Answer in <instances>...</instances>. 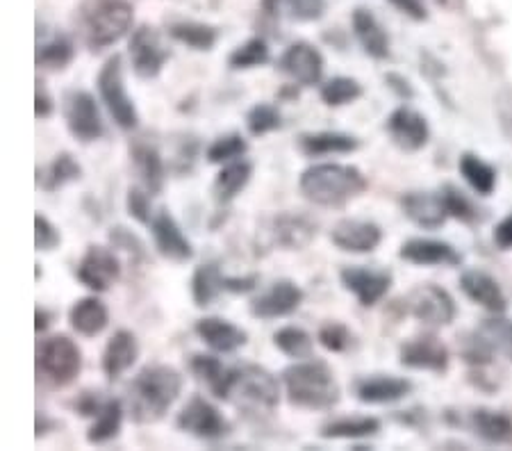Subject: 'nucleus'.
<instances>
[{
	"mask_svg": "<svg viewBox=\"0 0 512 451\" xmlns=\"http://www.w3.org/2000/svg\"><path fill=\"white\" fill-rule=\"evenodd\" d=\"M180 392H183V376L178 369L153 363L132 376L123 404L135 424H155L169 413Z\"/></svg>",
	"mask_w": 512,
	"mask_h": 451,
	"instance_id": "obj_1",
	"label": "nucleus"
},
{
	"mask_svg": "<svg viewBox=\"0 0 512 451\" xmlns=\"http://www.w3.org/2000/svg\"><path fill=\"white\" fill-rule=\"evenodd\" d=\"M135 10L128 0H82L73 14V28L89 53H103L128 35Z\"/></svg>",
	"mask_w": 512,
	"mask_h": 451,
	"instance_id": "obj_2",
	"label": "nucleus"
},
{
	"mask_svg": "<svg viewBox=\"0 0 512 451\" xmlns=\"http://www.w3.org/2000/svg\"><path fill=\"white\" fill-rule=\"evenodd\" d=\"M369 180L353 164L321 162L312 164L299 178V192L305 201L319 208H344L346 203L367 192Z\"/></svg>",
	"mask_w": 512,
	"mask_h": 451,
	"instance_id": "obj_3",
	"label": "nucleus"
},
{
	"mask_svg": "<svg viewBox=\"0 0 512 451\" xmlns=\"http://www.w3.org/2000/svg\"><path fill=\"white\" fill-rule=\"evenodd\" d=\"M283 385L289 404L303 410H330L342 399L340 383L324 360H296L285 367Z\"/></svg>",
	"mask_w": 512,
	"mask_h": 451,
	"instance_id": "obj_4",
	"label": "nucleus"
},
{
	"mask_svg": "<svg viewBox=\"0 0 512 451\" xmlns=\"http://www.w3.org/2000/svg\"><path fill=\"white\" fill-rule=\"evenodd\" d=\"M246 415H271L280 404V383L267 367L237 365L230 372L226 399Z\"/></svg>",
	"mask_w": 512,
	"mask_h": 451,
	"instance_id": "obj_5",
	"label": "nucleus"
},
{
	"mask_svg": "<svg viewBox=\"0 0 512 451\" xmlns=\"http://www.w3.org/2000/svg\"><path fill=\"white\" fill-rule=\"evenodd\" d=\"M96 89L101 96V103L110 112V117L121 130H135L139 126V112L132 96L126 89V78H123V57L114 53L107 57L105 64L96 76Z\"/></svg>",
	"mask_w": 512,
	"mask_h": 451,
	"instance_id": "obj_6",
	"label": "nucleus"
},
{
	"mask_svg": "<svg viewBox=\"0 0 512 451\" xmlns=\"http://www.w3.org/2000/svg\"><path fill=\"white\" fill-rule=\"evenodd\" d=\"M37 369L55 388H66L78 379L82 369V351L69 335H51L37 347Z\"/></svg>",
	"mask_w": 512,
	"mask_h": 451,
	"instance_id": "obj_7",
	"label": "nucleus"
},
{
	"mask_svg": "<svg viewBox=\"0 0 512 451\" xmlns=\"http://www.w3.org/2000/svg\"><path fill=\"white\" fill-rule=\"evenodd\" d=\"M128 55L132 71L142 80H155L171 60V48L162 32L153 26H139L132 30L128 41Z\"/></svg>",
	"mask_w": 512,
	"mask_h": 451,
	"instance_id": "obj_8",
	"label": "nucleus"
},
{
	"mask_svg": "<svg viewBox=\"0 0 512 451\" xmlns=\"http://www.w3.org/2000/svg\"><path fill=\"white\" fill-rule=\"evenodd\" d=\"M62 114L66 130L80 144H94L105 135V121L98 110L96 98L85 89H71L64 94Z\"/></svg>",
	"mask_w": 512,
	"mask_h": 451,
	"instance_id": "obj_9",
	"label": "nucleus"
},
{
	"mask_svg": "<svg viewBox=\"0 0 512 451\" xmlns=\"http://www.w3.org/2000/svg\"><path fill=\"white\" fill-rule=\"evenodd\" d=\"M176 426L183 433L205 442H219L233 431L224 413L201 395H194L187 401L176 417Z\"/></svg>",
	"mask_w": 512,
	"mask_h": 451,
	"instance_id": "obj_10",
	"label": "nucleus"
},
{
	"mask_svg": "<svg viewBox=\"0 0 512 451\" xmlns=\"http://www.w3.org/2000/svg\"><path fill=\"white\" fill-rule=\"evenodd\" d=\"M408 313L424 326L442 328L456 319V301L444 287L426 283L410 292Z\"/></svg>",
	"mask_w": 512,
	"mask_h": 451,
	"instance_id": "obj_11",
	"label": "nucleus"
},
{
	"mask_svg": "<svg viewBox=\"0 0 512 451\" xmlns=\"http://www.w3.org/2000/svg\"><path fill=\"white\" fill-rule=\"evenodd\" d=\"M76 278L87 290L107 292L121 278V260L114 249L92 244L78 262Z\"/></svg>",
	"mask_w": 512,
	"mask_h": 451,
	"instance_id": "obj_12",
	"label": "nucleus"
},
{
	"mask_svg": "<svg viewBox=\"0 0 512 451\" xmlns=\"http://www.w3.org/2000/svg\"><path fill=\"white\" fill-rule=\"evenodd\" d=\"M303 299L305 292L299 283L289 281V278H280V281H274L267 290L260 292L258 297L251 299L249 310L255 319L271 322V319H283L296 313Z\"/></svg>",
	"mask_w": 512,
	"mask_h": 451,
	"instance_id": "obj_13",
	"label": "nucleus"
},
{
	"mask_svg": "<svg viewBox=\"0 0 512 451\" xmlns=\"http://www.w3.org/2000/svg\"><path fill=\"white\" fill-rule=\"evenodd\" d=\"M278 69L299 87H315L324 78L326 60L319 48L312 46L310 41H294L280 55Z\"/></svg>",
	"mask_w": 512,
	"mask_h": 451,
	"instance_id": "obj_14",
	"label": "nucleus"
},
{
	"mask_svg": "<svg viewBox=\"0 0 512 451\" xmlns=\"http://www.w3.org/2000/svg\"><path fill=\"white\" fill-rule=\"evenodd\" d=\"M340 283L346 292L358 299L362 308H371L387 297L392 287V274L385 269L349 265L340 272Z\"/></svg>",
	"mask_w": 512,
	"mask_h": 451,
	"instance_id": "obj_15",
	"label": "nucleus"
},
{
	"mask_svg": "<svg viewBox=\"0 0 512 451\" xmlns=\"http://www.w3.org/2000/svg\"><path fill=\"white\" fill-rule=\"evenodd\" d=\"M148 228H151L155 251H158L162 258L178 262V265H183V262H189L194 258V244L189 242V237L183 233V228H180L176 217H173L167 208L155 212Z\"/></svg>",
	"mask_w": 512,
	"mask_h": 451,
	"instance_id": "obj_16",
	"label": "nucleus"
},
{
	"mask_svg": "<svg viewBox=\"0 0 512 451\" xmlns=\"http://www.w3.org/2000/svg\"><path fill=\"white\" fill-rule=\"evenodd\" d=\"M269 244L283 251H303L317 237V224L301 212H280L269 219Z\"/></svg>",
	"mask_w": 512,
	"mask_h": 451,
	"instance_id": "obj_17",
	"label": "nucleus"
},
{
	"mask_svg": "<svg viewBox=\"0 0 512 451\" xmlns=\"http://www.w3.org/2000/svg\"><path fill=\"white\" fill-rule=\"evenodd\" d=\"M385 130L394 146H399L406 153L421 151L431 139V126H428L424 114L408 108V105H401L387 117Z\"/></svg>",
	"mask_w": 512,
	"mask_h": 451,
	"instance_id": "obj_18",
	"label": "nucleus"
},
{
	"mask_svg": "<svg viewBox=\"0 0 512 451\" xmlns=\"http://www.w3.org/2000/svg\"><path fill=\"white\" fill-rule=\"evenodd\" d=\"M351 390L360 404L387 406L406 399L412 392V383L394 374H367L358 376L353 381Z\"/></svg>",
	"mask_w": 512,
	"mask_h": 451,
	"instance_id": "obj_19",
	"label": "nucleus"
},
{
	"mask_svg": "<svg viewBox=\"0 0 512 451\" xmlns=\"http://www.w3.org/2000/svg\"><path fill=\"white\" fill-rule=\"evenodd\" d=\"M330 242L344 253H371L383 242L381 226L369 219H342L330 231Z\"/></svg>",
	"mask_w": 512,
	"mask_h": 451,
	"instance_id": "obj_20",
	"label": "nucleus"
},
{
	"mask_svg": "<svg viewBox=\"0 0 512 451\" xmlns=\"http://www.w3.org/2000/svg\"><path fill=\"white\" fill-rule=\"evenodd\" d=\"M401 365L419 372H447L449 349L437 335H417L401 347Z\"/></svg>",
	"mask_w": 512,
	"mask_h": 451,
	"instance_id": "obj_21",
	"label": "nucleus"
},
{
	"mask_svg": "<svg viewBox=\"0 0 512 451\" xmlns=\"http://www.w3.org/2000/svg\"><path fill=\"white\" fill-rule=\"evenodd\" d=\"M399 256L417 267H458L462 262L456 246L431 237H412L403 242Z\"/></svg>",
	"mask_w": 512,
	"mask_h": 451,
	"instance_id": "obj_22",
	"label": "nucleus"
},
{
	"mask_svg": "<svg viewBox=\"0 0 512 451\" xmlns=\"http://www.w3.org/2000/svg\"><path fill=\"white\" fill-rule=\"evenodd\" d=\"M194 333L214 354H235L237 349L246 347V342H249V335H246L244 328L228 322L224 317L198 319L194 324Z\"/></svg>",
	"mask_w": 512,
	"mask_h": 451,
	"instance_id": "obj_23",
	"label": "nucleus"
},
{
	"mask_svg": "<svg viewBox=\"0 0 512 451\" xmlns=\"http://www.w3.org/2000/svg\"><path fill=\"white\" fill-rule=\"evenodd\" d=\"M401 210L412 224L426 231H437L451 217L442 192H410L401 199Z\"/></svg>",
	"mask_w": 512,
	"mask_h": 451,
	"instance_id": "obj_24",
	"label": "nucleus"
},
{
	"mask_svg": "<svg viewBox=\"0 0 512 451\" xmlns=\"http://www.w3.org/2000/svg\"><path fill=\"white\" fill-rule=\"evenodd\" d=\"M130 162L139 178V185L146 187L151 194H160L167 180V167H164L162 153L158 146L148 139H135L130 144Z\"/></svg>",
	"mask_w": 512,
	"mask_h": 451,
	"instance_id": "obj_25",
	"label": "nucleus"
},
{
	"mask_svg": "<svg viewBox=\"0 0 512 451\" xmlns=\"http://www.w3.org/2000/svg\"><path fill=\"white\" fill-rule=\"evenodd\" d=\"M137 358H139L137 335L128 331V328H119V331L107 340L103 349L101 369L107 376V381L121 379V376L137 363Z\"/></svg>",
	"mask_w": 512,
	"mask_h": 451,
	"instance_id": "obj_26",
	"label": "nucleus"
},
{
	"mask_svg": "<svg viewBox=\"0 0 512 451\" xmlns=\"http://www.w3.org/2000/svg\"><path fill=\"white\" fill-rule=\"evenodd\" d=\"M460 287L467 294V299H472L478 306L490 310V313H506L508 299L503 294L499 281L490 276L483 269H467L460 276Z\"/></svg>",
	"mask_w": 512,
	"mask_h": 451,
	"instance_id": "obj_27",
	"label": "nucleus"
},
{
	"mask_svg": "<svg viewBox=\"0 0 512 451\" xmlns=\"http://www.w3.org/2000/svg\"><path fill=\"white\" fill-rule=\"evenodd\" d=\"M76 57V44L69 35H64L60 30H41L37 32V53H35V64L41 71H64Z\"/></svg>",
	"mask_w": 512,
	"mask_h": 451,
	"instance_id": "obj_28",
	"label": "nucleus"
},
{
	"mask_svg": "<svg viewBox=\"0 0 512 451\" xmlns=\"http://www.w3.org/2000/svg\"><path fill=\"white\" fill-rule=\"evenodd\" d=\"M351 28L362 51L369 57H374V60H387L390 57V35H387V30L374 12L367 10V7H358L351 16Z\"/></svg>",
	"mask_w": 512,
	"mask_h": 451,
	"instance_id": "obj_29",
	"label": "nucleus"
},
{
	"mask_svg": "<svg viewBox=\"0 0 512 451\" xmlns=\"http://www.w3.org/2000/svg\"><path fill=\"white\" fill-rule=\"evenodd\" d=\"M305 158H326V155H349L360 149V139L340 130H317L303 133L296 139Z\"/></svg>",
	"mask_w": 512,
	"mask_h": 451,
	"instance_id": "obj_30",
	"label": "nucleus"
},
{
	"mask_svg": "<svg viewBox=\"0 0 512 451\" xmlns=\"http://www.w3.org/2000/svg\"><path fill=\"white\" fill-rule=\"evenodd\" d=\"M253 164L249 160H235L221 167V171L212 180V199L219 205L233 203L239 194L251 183Z\"/></svg>",
	"mask_w": 512,
	"mask_h": 451,
	"instance_id": "obj_31",
	"label": "nucleus"
},
{
	"mask_svg": "<svg viewBox=\"0 0 512 451\" xmlns=\"http://www.w3.org/2000/svg\"><path fill=\"white\" fill-rule=\"evenodd\" d=\"M69 324L82 338H96L110 324V313L98 297H82L69 310Z\"/></svg>",
	"mask_w": 512,
	"mask_h": 451,
	"instance_id": "obj_32",
	"label": "nucleus"
},
{
	"mask_svg": "<svg viewBox=\"0 0 512 451\" xmlns=\"http://www.w3.org/2000/svg\"><path fill=\"white\" fill-rule=\"evenodd\" d=\"M326 0H262V12L274 21L315 23L326 14Z\"/></svg>",
	"mask_w": 512,
	"mask_h": 451,
	"instance_id": "obj_33",
	"label": "nucleus"
},
{
	"mask_svg": "<svg viewBox=\"0 0 512 451\" xmlns=\"http://www.w3.org/2000/svg\"><path fill=\"white\" fill-rule=\"evenodd\" d=\"M381 431V420L371 415H344L321 424L319 438L324 440H362Z\"/></svg>",
	"mask_w": 512,
	"mask_h": 451,
	"instance_id": "obj_34",
	"label": "nucleus"
},
{
	"mask_svg": "<svg viewBox=\"0 0 512 451\" xmlns=\"http://www.w3.org/2000/svg\"><path fill=\"white\" fill-rule=\"evenodd\" d=\"M469 429L490 445H506L512 440V417L494 408H476L469 415Z\"/></svg>",
	"mask_w": 512,
	"mask_h": 451,
	"instance_id": "obj_35",
	"label": "nucleus"
},
{
	"mask_svg": "<svg viewBox=\"0 0 512 451\" xmlns=\"http://www.w3.org/2000/svg\"><path fill=\"white\" fill-rule=\"evenodd\" d=\"M224 281H226V274L221 272L217 262H205V265L196 267L192 274V283H189L194 306L198 308L212 306V303L226 292Z\"/></svg>",
	"mask_w": 512,
	"mask_h": 451,
	"instance_id": "obj_36",
	"label": "nucleus"
},
{
	"mask_svg": "<svg viewBox=\"0 0 512 451\" xmlns=\"http://www.w3.org/2000/svg\"><path fill=\"white\" fill-rule=\"evenodd\" d=\"M123 417H126V404L121 399H107L87 431L89 445H107V442L117 438L121 433Z\"/></svg>",
	"mask_w": 512,
	"mask_h": 451,
	"instance_id": "obj_37",
	"label": "nucleus"
},
{
	"mask_svg": "<svg viewBox=\"0 0 512 451\" xmlns=\"http://www.w3.org/2000/svg\"><path fill=\"white\" fill-rule=\"evenodd\" d=\"M169 37L176 39L178 44L192 48L196 53H208L217 46L219 30L210 26V23L180 19V21H173L169 26Z\"/></svg>",
	"mask_w": 512,
	"mask_h": 451,
	"instance_id": "obj_38",
	"label": "nucleus"
},
{
	"mask_svg": "<svg viewBox=\"0 0 512 451\" xmlns=\"http://www.w3.org/2000/svg\"><path fill=\"white\" fill-rule=\"evenodd\" d=\"M189 369L196 376L198 381L208 385V390L214 397L224 401L226 399V390H228V381H230V372L233 367H228L221 363V358L210 356V354H196L189 360Z\"/></svg>",
	"mask_w": 512,
	"mask_h": 451,
	"instance_id": "obj_39",
	"label": "nucleus"
},
{
	"mask_svg": "<svg viewBox=\"0 0 512 451\" xmlns=\"http://www.w3.org/2000/svg\"><path fill=\"white\" fill-rule=\"evenodd\" d=\"M474 333L492 351L494 358L501 356L512 363V319L497 313L494 317L483 319Z\"/></svg>",
	"mask_w": 512,
	"mask_h": 451,
	"instance_id": "obj_40",
	"label": "nucleus"
},
{
	"mask_svg": "<svg viewBox=\"0 0 512 451\" xmlns=\"http://www.w3.org/2000/svg\"><path fill=\"white\" fill-rule=\"evenodd\" d=\"M460 176L472 187L478 196H490L497 190V169L490 162H485L476 153H462L458 160Z\"/></svg>",
	"mask_w": 512,
	"mask_h": 451,
	"instance_id": "obj_41",
	"label": "nucleus"
},
{
	"mask_svg": "<svg viewBox=\"0 0 512 451\" xmlns=\"http://www.w3.org/2000/svg\"><path fill=\"white\" fill-rule=\"evenodd\" d=\"M37 174H39L37 187H41V190H46V192H57V190H62V187L80 180L82 167L71 153H60V155H55V160L48 164L46 169H39Z\"/></svg>",
	"mask_w": 512,
	"mask_h": 451,
	"instance_id": "obj_42",
	"label": "nucleus"
},
{
	"mask_svg": "<svg viewBox=\"0 0 512 451\" xmlns=\"http://www.w3.org/2000/svg\"><path fill=\"white\" fill-rule=\"evenodd\" d=\"M274 344L287 358L305 360L315 354V338L301 326H283L274 333Z\"/></svg>",
	"mask_w": 512,
	"mask_h": 451,
	"instance_id": "obj_43",
	"label": "nucleus"
},
{
	"mask_svg": "<svg viewBox=\"0 0 512 451\" xmlns=\"http://www.w3.org/2000/svg\"><path fill=\"white\" fill-rule=\"evenodd\" d=\"M362 94L365 92H362L360 82L349 76H335L319 87L321 103L328 108H344V105H351L362 98Z\"/></svg>",
	"mask_w": 512,
	"mask_h": 451,
	"instance_id": "obj_44",
	"label": "nucleus"
},
{
	"mask_svg": "<svg viewBox=\"0 0 512 451\" xmlns=\"http://www.w3.org/2000/svg\"><path fill=\"white\" fill-rule=\"evenodd\" d=\"M271 60L269 44L262 37H251L244 44H239L233 53L228 55V67L233 71H251L264 67Z\"/></svg>",
	"mask_w": 512,
	"mask_h": 451,
	"instance_id": "obj_45",
	"label": "nucleus"
},
{
	"mask_svg": "<svg viewBox=\"0 0 512 451\" xmlns=\"http://www.w3.org/2000/svg\"><path fill=\"white\" fill-rule=\"evenodd\" d=\"M246 151H249V142L239 133H228L214 139L208 149H205V160L210 164H228L242 160Z\"/></svg>",
	"mask_w": 512,
	"mask_h": 451,
	"instance_id": "obj_46",
	"label": "nucleus"
},
{
	"mask_svg": "<svg viewBox=\"0 0 512 451\" xmlns=\"http://www.w3.org/2000/svg\"><path fill=\"white\" fill-rule=\"evenodd\" d=\"M283 126V114L274 103H255L253 108L246 112V130L253 137H264Z\"/></svg>",
	"mask_w": 512,
	"mask_h": 451,
	"instance_id": "obj_47",
	"label": "nucleus"
},
{
	"mask_svg": "<svg viewBox=\"0 0 512 451\" xmlns=\"http://www.w3.org/2000/svg\"><path fill=\"white\" fill-rule=\"evenodd\" d=\"M317 340L321 347L330 351V354H346V351L353 349L355 335L351 333L349 326L342 322H335L333 319V322H326L319 326Z\"/></svg>",
	"mask_w": 512,
	"mask_h": 451,
	"instance_id": "obj_48",
	"label": "nucleus"
},
{
	"mask_svg": "<svg viewBox=\"0 0 512 451\" xmlns=\"http://www.w3.org/2000/svg\"><path fill=\"white\" fill-rule=\"evenodd\" d=\"M151 192L146 190L142 185H135L128 190L126 196V208H128V215L137 221V224H144L148 226L153 219V205H151Z\"/></svg>",
	"mask_w": 512,
	"mask_h": 451,
	"instance_id": "obj_49",
	"label": "nucleus"
},
{
	"mask_svg": "<svg viewBox=\"0 0 512 451\" xmlns=\"http://www.w3.org/2000/svg\"><path fill=\"white\" fill-rule=\"evenodd\" d=\"M442 196H444V203H447L449 215H451L453 219L467 221V224H469V221H474V219L478 217L474 203L469 201L467 196L458 190V187L447 185V187H444V190H442Z\"/></svg>",
	"mask_w": 512,
	"mask_h": 451,
	"instance_id": "obj_50",
	"label": "nucleus"
},
{
	"mask_svg": "<svg viewBox=\"0 0 512 451\" xmlns=\"http://www.w3.org/2000/svg\"><path fill=\"white\" fill-rule=\"evenodd\" d=\"M62 244V235L51 219L37 212L35 215V249L37 251H55Z\"/></svg>",
	"mask_w": 512,
	"mask_h": 451,
	"instance_id": "obj_51",
	"label": "nucleus"
},
{
	"mask_svg": "<svg viewBox=\"0 0 512 451\" xmlns=\"http://www.w3.org/2000/svg\"><path fill=\"white\" fill-rule=\"evenodd\" d=\"M110 242H112V249L126 251L130 258H135V260H144L146 258L144 244L139 242V237L132 233V231H128V228H123V226L112 228Z\"/></svg>",
	"mask_w": 512,
	"mask_h": 451,
	"instance_id": "obj_52",
	"label": "nucleus"
},
{
	"mask_svg": "<svg viewBox=\"0 0 512 451\" xmlns=\"http://www.w3.org/2000/svg\"><path fill=\"white\" fill-rule=\"evenodd\" d=\"M105 401L107 397H103L101 392H82V395H78V399L73 401V408H76V413L80 417H92L94 420Z\"/></svg>",
	"mask_w": 512,
	"mask_h": 451,
	"instance_id": "obj_53",
	"label": "nucleus"
},
{
	"mask_svg": "<svg viewBox=\"0 0 512 451\" xmlns=\"http://www.w3.org/2000/svg\"><path fill=\"white\" fill-rule=\"evenodd\" d=\"M258 283H260L258 274H246V276H228L226 274L224 287L230 294H249L255 290V287H258Z\"/></svg>",
	"mask_w": 512,
	"mask_h": 451,
	"instance_id": "obj_54",
	"label": "nucleus"
},
{
	"mask_svg": "<svg viewBox=\"0 0 512 451\" xmlns=\"http://www.w3.org/2000/svg\"><path fill=\"white\" fill-rule=\"evenodd\" d=\"M55 112V101L53 96L48 94L46 85L41 80H37V92H35V117L37 119H51Z\"/></svg>",
	"mask_w": 512,
	"mask_h": 451,
	"instance_id": "obj_55",
	"label": "nucleus"
},
{
	"mask_svg": "<svg viewBox=\"0 0 512 451\" xmlns=\"http://www.w3.org/2000/svg\"><path fill=\"white\" fill-rule=\"evenodd\" d=\"M390 3L401 14H406V16H410V19H415V21H424L426 16H428L424 0H390Z\"/></svg>",
	"mask_w": 512,
	"mask_h": 451,
	"instance_id": "obj_56",
	"label": "nucleus"
},
{
	"mask_svg": "<svg viewBox=\"0 0 512 451\" xmlns=\"http://www.w3.org/2000/svg\"><path fill=\"white\" fill-rule=\"evenodd\" d=\"M494 242H497V246L503 251L512 249V212L508 217H503L497 228H494Z\"/></svg>",
	"mask_w": 512,
	"mask_h": 451,
	"instance_id": "obj_57",
	"label": "nucleus"
},
{
	"mask_svg": "<svg viewBox=\"0 0 512 451\" xmlns=\"http://www.w3.org/2000/svg\"><path fill=\"white\" fill-rule=\"evenodd\" d=\"M385 80H387V85H390L401 98H412V96H415V92H412L410 82L406 78L396 76V73H390V76H387Z\"/></svg>",
	"mask_w": 512,
	"mask_h": 451,
	"instance_id": "obj_58",
	"label": "nucleus"
},
{
	"mask_svg": "<svg viewBox=\"0 0 512 451\" xmlns=\"http://www.w3.org/2000/svg\"><path fill=\"white\" fill-rule=\"evenodd\" d=\"M35 328H37V333H46L48 331V326L53 324V313L51 310H46V308H37L35 310Z\"/></svg>",
	"mask_w": 512,
	"mask_h": 451,
	"instance_id": "obj_59",
	"label": "nucleus"
},
{
	"mask_svg": "<svg viewBox=\"0 0 512 451\" xmlns=\"http://www.w3.org/2000/svg\"><path fill=\"white\" fill-rule=\"evenodd\" d=\"M57 426V422H53V420H48V415L46 413H37V438H41V436H46L48 431L51 429H55Z\"/></svg>",
	"mask_w": 512,
	"mask_h": 451,
	"instance_id": "obj_60",
	"label": "nucleus"
},
{
	"mask_svg": "<svg viewBox=\"0 0 512 451\" xmlns=\"http://www.w3.org/2000/svg\"><path fill=\"white\" fill-rule=\"evenodd\" d=\"M433 3H437V5H442V3H447V0H433Z\"/></svg>",
	"mask_w": 512,
	"mask_h": 451,
	"instance_id": "obj_61",
	"label": "nucleus"
}]
</instances>
